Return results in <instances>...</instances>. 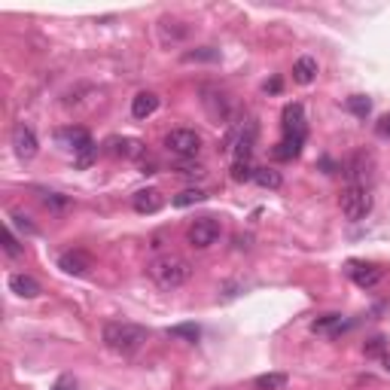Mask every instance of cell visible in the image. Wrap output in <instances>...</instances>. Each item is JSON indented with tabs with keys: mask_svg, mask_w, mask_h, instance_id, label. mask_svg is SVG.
Here are the masks:
<instances>
[{
	"mask_svg": "<svg viewBox=\"0 0 390 390\" xmlns=\"http://www.w3.org/2000/svg\"><path fill=\"white\" fill-rule=\"evenodd\" d=\"M104 345L110 347L113 354H119V357H131V354H138L143 345H147V326H138V323H128V321H110L104 323Z\"/></svg>",
	"mask_w": 390,
	"mask_h": 390,
	"instance_id": "1",
	"label": "cell"
},
{
	"mask_svg": "<svg viewBox=\"0 0 390 390\" xmlns=\"http://www.w3.org/2000/svg\"><path fill=\"white\" fill-rule=\"evenodd\" d=\"M147 274L162 290H177L192 278V265L177 253H162L147 265Z\"/></svg>",
	"mask_w": 390,
	"mask_h": 390,
	"instance_id": "2",
	"label": "cell"
},
{
	"mask_svg": "<svg viewBox=\"0 0 390 390\" xmlns=\"http://www.w3.org/2000/svg\"><path fill=\"white\" fill-rule=\"evenodd\" d=\"M305 143V110L302 104H286L284 107V140L278 143L274 156L278 159H296Z\"/></svg>",
	"mask_w": 390,
	"mask_h": 390,
	"instance_id": "3",
	"label": "cell"
},
{
	"mask_svg": "<svg viewBox=\"0 0 390 390\" xmlns=\"http://www.w3.org/2000/svg\"><path fill=\"white\" fill-rule=\"evenodd\" d=\"M342 213L351 223H360L372 213V189L369 186H347L342 192Z\"/></svg>",
	"mask_w": 390,
	"mask_h": 390,
	"instance_id": "4",
	"label": "cell"
},
{
	"mask_svg": "<svg viewBox=\"0 0 390 390\" xmlns=\"http://www.w3.org/2000/svg\"><path fill=\"white\" fill-rule=\"evenodd\" d=\"M162 143H165V150L171 152V156L192 159L195 152L201 150V135L195 128H171Z\"/></svg>",
	"mask_w": 390,
	"mask_h": 390,
	"instance_id": "5",
	"label": "cell"
},
{
	"mask_svg": "<svg viewBox=\"0 0 390 390\" xmlns=\"http://www.w3.org/2000/svg\"><path fill=\"white\" fill-rule=\"evenodd\" d=\"M217 238H220V223L213 220V217L195 220L189 229H186V241L192 244L195 250H208L211 244H217Z\"/></svg>",
	"mask_w": 390,
	"mask_h": 390,
	"instance_id": "6",
	"label": "cell"
},
{
	"mask_svg": "<svg viewBox=\"0 0 390 390\" xmlns=\"http://www.w3.org/2000/svg\"><path fill=\"white\" fill-rule=\"evenodd\" d=\"M55 143H58L61 150L74 152V156H79V152H86L89 147H95V143H91V135H89L86 128H79V126L58 128V131H55Z\"/></svg>",
	"mask_w": 390,
	"mask_h": 390,
	"instance_id": "7",
	"label": "cell"
},
{
	"mask_svg": "<svg viewBox=\"0 0 390 390\" xmlns=\"http://www.w3.org/2000/svg\"><path fill=\"white\" fill-rule=\"evenodd\" d=\"M9 143H13V152L22 162H30L37 156V150H40V140L34 135V128L25 126V122H18V126L13 128V138H9Z\"/></svg>",
	"mask_w": 390,
	"mask_h": 390,
	"instance_id": "8",
	"label": "cell"
},
{
	"mask_svg": "<svg viewBox=\"0 0 390 390\" xmlns=\"http://www.w3.org/2000/svg\"><path fill=\"white\" fill-rule=\"evenodd\" d=\"M58 269L74 274V278H83V274L95 269V260H91V253H86V250H67L58 256Z\"/></svg>",
	"mask_w": 390,
	"mask_h": 390,
	"instance_id": "9",
	"label": "cell"
},
{
	"mask_svg": "<svg viewBox=\"0 0 390 390\" xmlns=\"http://www.w3.org/2000/svg\"><path fill=\"white\" fill-rule=\"evenodd\" d=\"M347 186H369V177H372V156L366 152H357V156L347 162Z\"/></svg>",
	"mask_w": 390,
	"mask_h": 390,
	"instance_id": "10",
	"label": "cell"
},
{
	"mask_svg": "<svg viewBox=\"0 0 390 390\" xmlns=\"http://www.w3.org/2000/svg\"><path fill=\"white\" fill-rule=\"evenodd\" d=\"M162 204H165V199H162L159 189H140V192L131 195V208L138 213H156Z\"/></svg>",
	"mask_w": 390,
	"mask_h": 390,
	"instance_id": "11",
	"label": "cell"
},
{
	"mask_svg": "<svg viewBox=\"0 0 390 390\" xmlns=\"http://www.w3.org/2000/svg\"><path fill=\"white\" fill-rule=\"evenodd\" d=\"M351 281L357 286H363V290H369V286H375L378 281H381V269L378 265H366V262H351Z\"/></svg>",
	"mask_w": 390,
	"mask_h": 390,
	"instance_id": "12",
	"label": "cell"
},
{
	"mask_svg": "<svg viewBox=\"0 0 390 390\" xmlns=\"http://www.w3.org/2000/svg\"><path fill=\"white\" fill-rule=\"evenodd\" d=\"M156 110H159V95H156V91H138V95L131 98V116H135V119H150Z\"/></svg>",
	"mask_w": 390,
	"mask_h": 390,
	"instance_id": "13",
	"label": "cell"
},
{
	"mask_svg": "<svg viewBox=\"0 0 390 390\" xmlns=\"http://www.w3.org/2000/svg\"><path fill=\"white\" fill-rule=\"evenodd\" d=\"M9 290H13L16 296H22V299H37V296H40V284L30 278V274L16 272V274H9Z\"/></svg>",
	"mask_w": 390,
	"mask_h": 390,
	"instance_id": "14",
	"label": "cell"
},
{
	"mask_svg": "<svg viewBox=\"0 0 390 390\" xmlns=\"http://www.w3.org/2000/svg\"><path fill=\"white\" fill-rule=\"evenodd\" d=\"M317 58H311V55H302V58H296V65H293V79L299 86H311L314 79H317Z\"/></svg>",
	"mask_w": 390,
	"mask_h": 390,
	"instance_id": "15",
	"label": "cell"
},
{
	"mask_svg": "<svg viewBox=\"0 0 390 390\" xmlns=\"http://www.w3.org/2000/svg\"><path fill=\"white\" fill-rule=\"evenodd\" d=\"M110 152L126 156V159H138V156H143V143L135 138H116V140H110Z\"/></svg>",
	"mask_w": 390,
	"mask_h": 390,
	"instance_id": "16",
	"label": "cell"
},
{
	"mask_svg": "<svg viewBox=\"0 0 390 390\" xmlns=\"http://www.w3.org/2000/svg\"><path fill=\"white\" fill-rule=\"evenodd\" d=\"M253 180L260 183L262 189H281V183H284V177H281V171H274V168H256V174H253Z\"/></svg>",
	"mask_w": 390,
	"mask_h": 390,
	"instance_id": "17",
	"label": "cell"
},
{
	"mask_svg": "<svg viewBox=\"0 0 390 390\" xmlns=\"http://www.w3.org/2000/svg\"><path fill=\"white\" fill-rule=\"evenodd\" d=\"M345 326H347V323L342 321V314H326V317H321V321L311 323V330H314V333H342Z\"/></svg>",
	"mask_w": 390,
	"mask_h": 390,
	"instance_id": "18",
	"label": "cell"
},
{
	"mask_svg": "<svg viewBox=\"0 0 390 390\" xmlns=\"http://www.w3.org/2000/svg\"><path fill=\"white\" fill-rule=\"evenodd\" d=\"M204 199H208V192L192 186V189H183V192L174 195L171 204H174V208H189V204H199V201H204Z\"/></svg>",
	"mask_w": 390,
	"mask_h": 390,
	"instance_id": "19",
	"label": "cell"
},
{
	"mask_svg": "<svg viewBox=\"0 0 390 390\" xmlns=\"http://www.w3.org/2000/svg\"><path fill=\"white\" fill-rule=\"evenodd\" d=\"M256 390H284L286 387V375L284 372H265L256 378Z\"/></svg>",
	"mask_w": 390,
	"mask_h": 390,
	"instance_id": "20",
	"label": "cell"
},
{
	"mask_svg": "<svg viewBox=\"0 0 390 390\" xmlns=\"http://www.w3.org/2000/svg\"><path fill=\"white\" fill-rule=\"evenodd\" d=\"M168 335L171 338H183V342H199L201 330L195 323H177V326H171V330H168Z\"/></svg>",
	"mask_w": 390,
	"mask_h": 390,
	"instance_id": "21",
	"label": "cell"
},
{
	"mask_svg": "<svg viewBox=\"0 0 390 390\" xmlns=\"http://www.w3.org/2000/svg\"><path fill=\"white\" fill-rule=\"evenodd\" d=\"M347 110H351L357 119H366L369 113H372V101L366 95H354V98H347Z\"/></svg>",
	"mask_w": 390,
	"mask_h": 390,
	"instance_id": "22",
	"label": "cell"
},
{
	"mask_svg": "<svg viewBox=\"0 0 390 390\" xmlns=\"http://www.w3.org/2000/svg\"><path fill=\"white\" fill-rule=\"evenodd\" d=\"M9 225L18 232H25V235H37V225L30 223V217H25L22 211H9Z\"/></svg>",
	"mask_w": 390,
	"mask_h": 390,
	"instance_id": "23",
	"label": "cell"
},
{
	"mask_svg": "<svg viewBox=\"0 0 390 390\" xmlns=\"http://www.w3.org/2000/svg\"><path fill=\"white\" fill-rule=\"evenodd\" d=\"M253 174H256V168L250 165V162H235L232 165V180H238V183L253 180Z\"/></svg>",
	"mask_w": 390,
	"mask_h": 390,
	"instance_id": "24",
	"label": "cell"
},
{
	"mask_svg": "<svg viewBox=\"0 0 390 390\" xmlns=\"http://www.w3.org/2000/svg\"><path fill=\"white\" fill-rule=\"evenodd\" d=\"M220 52L217 49H211V46H201V49H195V52H186L183 55V61H217Z\"/></svg>",
	"mask_w": 390,
	"mask_h": 390,
	"instance_id": "25",
	"label": "cell"
},
{
	"mask_svg": "<svg viewBox=\"0 0 390 390\" xmlns=\"http://www.w3.org/2000/svg\"><path fill=\"white\" fill-rule=\"evenodd\" d=\"M40 201H43L46 208H52V211H65L67 208V199H65V195H58V192H43V195H40Z\"/></svg>",
	"mask_w": 390,
	"mask_h": 390,
	"instance_id": "26",
	"label": "cell"
},
{
	"mask_svg": "<svg viewBox=\"0 0 390 390\" xmlns=\"http://www.w3.org/2000/svg\"><path fill=\"white\" fill-rule=\"evenodd\" d=\"M384 347H387L384 338H372V342L363 345V351H366V357H384Z\"/></svg>",
	"mask_w": 390,
	"mask_h": 390,
	"instance_id": "27",
	"label": "cell"
},
{
	"mask_svg": "<svg viewBox=\"0 0 390 390\" xmlns=\"http://www.w3.org/2000/svg\"><path fill=\"white\" fill-rule=\"evenodd\" d=\"M52 390H77V378L74 375H58Z\"/></svg>",
	"mask_w": 390,
	"mask_h": 390,
	"instance_id": "28",
	"label": "cell"
},
{
	"mask_svg": "<svg viewBox=\"0 0 390 390\" xmlns=\"http://www.w3.org/2000/svg\"><path fill=\"white\" fill-rule=\"evenodd\" d=\"M4 247H6V253H9V256H22V247H18V241H16L13 229L6 232V238H4Z\"/></svg>",
	"mask_w": 390,
	"mask_h": 390,
	"instance_id": "29",
	"label": "cell"
},
{
	"mask_svg": "<svg viewBox=\"0 0 390 390\" xmlns=\"http://www.w3.org/2000/svg\"><path fill=\"white\" fill-rule=\"evenodd\" d=\"M375 135L378 138H390V113H384V116L375 122Z\"/></svg>",
	"mask_w": 390,
	"mask_h": 390,
	"instance_id": "30",
	"label": "cell"
},
{
	"mask_svg": "<svg viewBox=\"0 0 390 390\" xmlns=\"http://www.w3.org/2000/svg\"><path fill=\"white\" fill-rule=\"evenodd\" d=\"M95 152H98V147H89L86 152H79V156H77V165H79V168L91 165V159H95Z\"/></svg>",
	"mask_w": 390,
	"mask_h": 390,
	"instance_id": "31",
	"label": "cell"
},
{
	"mask_svg": "<svg viewBox=\"0 0 390 390\" xmlns=\"http://www.w3.org/2000/svg\"><path fill=\"white\" fill-rule=\"evenodd\" d=\"M265 91H281V83L278 79H272V83H265Z\"/></svg>",
	"mask_w": 390,
	"mask_h": 390,
	"instance_id": "32",
	"label": "cell"
},
{
	"mask_svg": "<svg viewBox=\"0 0 390 390\" xmlns=\"http://www.w3.org/2000/svg\"><path fill=\"white\" fill-rule=\"evenodd\" d=\"M381 363H384V369L390 372V354H384V357H381Z\"/></svg>",
	"mask_w": 390,
	"mask_h": 390,
	"instance_id": "33",
	"label": "cell"
}]
</instances>
